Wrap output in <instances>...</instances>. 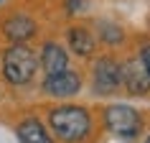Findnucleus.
Masks as SVG:
<instances>
[{
  "mask_svg": "<svg viewBox=\"0 0 150 143\" xmlns=\"http://www.w3.org/2000/svg\"><path fill=\"white\" fill-rule=\"evenodd\" d=\"M48 125L54 135L64 143H79L92 130V118L79 105H61L48 112Z\"/></svg>",
  "mask_w": 150,
  "mask_h": 143,
  "instance_id": "1",
  "label": "nucleus"
},
{
  "mask_svg": "<svg viewBox=\"0 0 150 143\" xmlns=\"http://www.w3.org/2000/svg\"><path fill=\"white\" fill-rule=\"evenodd\" d=\"M36 66H38V59L25 44L10 46L3 56V77L10 84H28L36 74Z\"/></svg>",
  "mask_w": 150,
  "mask_h": 143,
  "instance_id": "2",
  "label": "nucleus"
},
{
  "mask_svg": "<svg viewBox=\"0 0 150 143\" xmlns=\"http://www.w3.org/2000/svg\"><path fill=\"white\" fill-rule=\"evenodd\" d=\"M104 125H107V130L112 135L132 141L142 128V118H140V112L135 107H130V105H110L104 110Z\"/></svg>",
  "mask_w": 150,
  "mask_h": 143,
  "instance_id": "3",
  "label": "nucleus"
},
{
  "mask_svg": "<svg viewBox=\"0 0 150 143\" xmlns=\"http://www.w3.org/2000/svg\"><path fill=\"white\" fill-rule=\"evenodd\" d=\"M120 84H122V64L115 61L112 56L97 59L92 72V87L97 95H115Z\"/></svg>",
  "mask_w": 150,
  "mask_h": 143,
  "instance_id": "4",
  "label": "nucleus"
},
{
  "mask_svg": "<svg viewBox=\"0 0 150 143\" xmlns=\"http://www.w3.org/2000/svg\"><path fill=\"white\" fill-rule=\"evenodd\" d=\"M79 89H81V77L69 66L56 74H46V79H43V92L51 97H74L79 95Z\"/></svg>",
  "mask_w": 150,
  "mask_h": 143,
  "instance_id": "5",
  "label": "nucleus"
},
{
  "mask_svg": "<svg viewBox=\"0 0 150 143\" xmlns=\"http://www.w3.org/2000/svg\"><path fill=\"white\" fill-rule=\"evenodd\" d=\"M122 84L130 95H137V97L150 92V74L142 59H130L122 64Z\"/></svg>",
  "mask_w": 150,
  "mask_h": 143,
  "instance_id": "6",
  "label": "nucleus"
},
{
  "mask_svg": "<svg viewBox=\"0 0 150 143\" xmlns=\"http://www.w3.org/2000/svg\"><path fill=\"white\" fill-rule=\"evenodd\" d=\"M41 66H43L46 74L64 72L66 66H69V54H66L59 44H46L43 51H41Z\"/></svg>",
  "mask_w": 150,
  "mask_h": 143,
  "instance_id": "7",
  "label": "nucleus"
},
{
  "mask_svg": "<svg viewBox=\"0 0 150 143\" xmlns=\"http://www.w3.org/2000/svg\"><path fill=\"white\" fill-rule=\"evenodd\" d=\"M3 33L13 44H23V41H28L36 33V23H33L31 18H25V16H16V18H10V21H5Z\"/></svg>",
  "mask_w": 150,
  "mask_h": 143,
  "instance_id": "8",
  "label": "nucleus"
},
{
  "mask_svg": "<svg viewBox=\"0 0 150 143\" xmlns=\"http://www.w3.org/2000/svg\"><path fill=\"white\" fill-rule=\"evenodd\" d=\"M66 39H69V49L76 56H92V51H94V36L84 26H71Z\"/></svg>",
  "mask_w": 150,
  "mask_h": 143,
  "instance_id": "9",
  "label": "nucleus"
},
{
  "mask_svg": "<svg viewBox=\"0 0 150 143\" xmlns=\"http://www.w3.org/2000/svg\"><path fill=\"white\" fill-rule=\"evenodd\" d=\"M18 138H21V143H54L38 118H25L18 125Z\"/></svg>",
  "mask_w": 150,
  "mask_h": 143,
  "instance_id": "10",
  "label": "nucleus"
},
{
  "mask_svg": "<svg viewBox=\"0 0 150 143\" xmlns=\"http://www.w3.org/2000/svg\"><path fill=\"white\" fill-rule=\"evenodd\" d=\"M99 28V36H102L104 44H112V46H117L120 41H122V28L117 23H110V21H102V23L97 26Z\"/></svg>",
  "mask_w": 150,
  "mask_h": 143,
  "instance_id": "11",
  "label": "nucleus"
},
{
  "mask_svg": "<svg viewBox=\"0 0 150 143\" xmlns=\"http://www.w3.org/2000/svg\"><path fill=\"white\" fill-rule=\"evenodd\" d=\"M140 59H142V64H145V69H148V74H150V44H148V46H142Z\"/></svg>",
  "mask_w": 150,
  "mask_h": 143,
  "instance_id": "12",
  "label": "nucleus"
},
{
  "mask_svg": "<svg viewBox=\"0 0 150 143\" xmlns=\"http://www.w3.org/2000/svg\"><path fill=\"white\" fill-rule=\"evenodd\" d=\"M145 143H150V135H148V141H145Z\"/></svg>",
  "mask_w": 150,
  "mask_h": 143,
  "instance_id": "13",
  "label": "nucleus"
}]
</instances>
